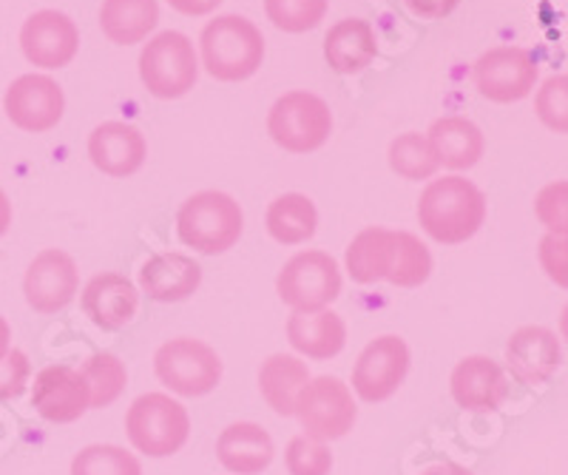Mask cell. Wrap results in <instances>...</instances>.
Here are the masks:
<instances>
[{"label":"cell","instance_id":"e575fe53","mask_svg":"<svg viewBox=\"0 0 568 475\" xmlns=\"http://www.w3.org/2000/svg\"><path fill=\"white\" fill-rule=\"evenodd\" d=\"M284 464H287V473L291 475H329V469H333V453H329V447L324 442L296 436L287 444Z\"/></svg>","mask_w":568,"mask_h":475},{"label":"cell","instance_id":"ab89813d","mask_svg":"<svg viewBox=\"0 0 568 475\" xmlns=\"http://www.w3.org/2000/svg\"><path fill=\"white\" fill-rule=\"evenodd\" d=\"M222 0H169V7L176 9L180 14L187 18H202V14H211L213 9L220 7Z\"/></svg>","mask_w":568,"mask_h":475},{"label":"cell","instance_id":"d6986e66","mask_svg":"<svg viewBox=\"0 0 568 475\" xmlns=\"http://www.w3.org/2000/svg\"><path fill=\"white\" fill-rule=\"evenodd\" d=\"M560 342L549 327H520L506 345V365L524 384H546L560 367Z\"/></svg>","mask_w":568,"mask_h":475},{"label":"cell","instance_id":"ffe728a7","mask_svg":"<svg viewBox=\"0 0 568 475\" xmlns=\"http://www.w3.org/2000/svg\"><path fill=\"white\" fill-rule=\"evenodd\" d=\"M276 447L265 427L253 422H236L216 438V458L233 475H258L271 467Z\"/></svg>","mask_w":568,"mask_h":475},{"label":"cell","instance_id":"cb8c5ba5","mask_svg":"<svg viewBox=\"0 0 568 475\" xmlns=\"http://www.w3.org/2000/svg\"><path fill=\"white\" fill-rule=\"evenodd\" d=\"M429 145H433L438 163L453 171H466L480 163L486 140L480 129L466 118H440L429 129Z\"/></svg>","mask_w":568,"mask_h":475},{"label":"cell","instance_id":"f546056e","mask_svg":"<svg viewBox=\"0 0 568 475\" xmlns=\"http://www.w3.org/2000/svg\"><path fill=\"white\" fill-rule=\"evenodd\" d=\"M389 169L404 180H429L440 169V163L429 140L415 134V131H407L389 145Z\"/></svg>","mask_w":568,"mask_h":475},{"label":"cell","instance_id":"7bdbcfd3","mask_svg":"<svg viewBox=\"0 0 568 475\" xmlns=\"http://www.w3.org/2000/svg\"><path fill=\"white\" fill-rule=\"evenodd\" d=\"M12 351V331H9V322L0 316V358Z\"/></svg>","mask_w":568,"mask_h":475},{"label":"cell","instance_id":"9a60e30c","mask_svg":"<svg viewBox=\"0 0 568 475\" xmlns=\"http://www.w3.org/2000/svg\"><path fill=\"white\" fill-rule=\"evenodd\" d=\"M34 411L52 424H71L91 411L89 387L80 371L69 365H49L34 376L32 384Z\"/></svg>","mask_w":568,"mask_h":475},{"label":"cell","instance_id":"52a82bcc","mask_svg":"<svg viewBox=\"0 0 568 475\" xmlns=\"http://www.w3.org/2000/svg\"><path fill=\"white\" fill-rule=\"evenodd\" d=\"M329 131H333L329 105L311 92L284 94L267 114V134L278 149L291 154H311L322 149Z\"/></svg>","mask_w":568,"mask_h":475},{"label":"cell","instance_id":"4316f807","mask_svg":"<svg viewBox=\"0 0 568 475\" xmlns=\"http://www.w3.org/2000/svg\"><path fill=\"white\" fill-rule=\"evenodd\" d=\"M160 23L156 0H103L100 7V29L116 47L142 43Z\"/></svg>","mask_w":568,"mask_h":475},{"label":"cell","instance_id":"2e32d148","mask_svg":"<svg viewBox=\"0 0 568 475\" xmlns=\"http://www.w3.org/2000/svg\"><path fill=\"white\" fill-rule=\"evenodd\" d=\"M449 391L458 407L469 413H495L509 396L504 367L489 356H466L455 365Z\"/></svg>","mask_w":568,"mask_h":475},{"label":"cell","instance_id":"603a6c76","mask_svg":"<svg viewBox=\"0 0 568 475\" xmlns=\"http://www.w3.org/2000/svg\"><path fill=\"white\" fill-rule=\"evenodd\" d=\"M378 54V40L373 27L362 18H347L329 29L324 38V58L338 74L364 72Z\"/></svg>","mask_w":568,"mask_h":475},{"label":"cell","instance_id":"d4e9b609","mask_svg":"<svg viewBox=\"0 0 568 475\" xmlns=\"http://www.w3.org/2000/svg\"><path fill=\"white\" fill-rule=\"evenodd\" d=\"M311 382V371L302 358L287 356V353H273L267 362L258 367V393L278 416H293L296 413V398Z\"/></svg>","mask_w":568,"mask_h":475},{"label":"cell","instance_id":"e0dca14e","mask_svg":"<svg viewBox=\"0 0 568 475\" xmlns=\"http://www.w3.org/2000/svg\"><path fill=\"white\" fill-rule=\"evenodd\" d=\"M80 305L100 331H120L136 316L140 293H136V285L129 276L105 271V274H98L83 287Z\"/></svg>","mask_w":568,"mask_h":475},{"label":"cell","instance_id":"83f0119b","mask_svg":"<svg viewBox=\"0 0 568 475\" xmlns=\"http://www.w3.org/2000/svg\"><path fill=\"white\" fill-rule=\"evenodd\" d=\"M265 225L278 245H304L316 236L318 211L311 196L282 194L271 202Z\"/></svg>","mask_w":568,"mask_h":475},{"label":"cell","instance_id":"6da1fadb","mask_svg":"<svg viewBox=\"0 0 568 475\" xmlns=\"http://www.w3.org/2000/svg\"><path fill=\"white\" fill-rule=\"evenodd\" d=\"M418 222L440 245H460L486 222L484 191L458 174L433 180L418 200Z\"/></svg>","mask_w":568,"mask_h":475},{"label":"cell","instance_id":"7c38bea8","mask_svg":"<svg viewBox=\"0 0 568 475\" xmlns=\"http://www.w3.org/2000/svg\"><path fill=\"white\" fill-rule=\"evenodd\" d=\"M80 291L78 262L71 260L60 247H45L32 260L23 280V293L32 311L58 313L74 302Z\"/></svg>","mask_w":568,"mask_h":475},{"label":"cell","instance_id":"44dd1931","mask_svg":"<svg viewBox=\"0 0 568 475\" xmlns=\"http://www.w3.org/2000/svg\"><path fill=\"white\" fill-rule=\"evenodd\" d=\"M202 285V267L187 254H156L140 267V287L154 302H182Z\"/></svg>","mask_w":568,"mask_h":475},{"label":"cell","instance_id":"ac0fdd59","mask_svg":"<svg viewBox=\"0 0 568 475\" xmlns=\"http://www.w3.org/2000/svg\"><path fill=\"white\" fill-rule=\"evenodd\" d=\"M149 154V145L142 131L131 123H111L98 125L89 138V156L94 169L109 176H131L142 169Z\"/></svg>","mask_w":568,"mask_h":475},{"label":"cell","instance_id":"74e56055","mask_svg":"<svg viewBox=\"0 0 568 475\" xmlns=\"http://www.w3.org/2000/svg\"><path fill=\"white\" fill-rule=\"evenodd\" d=\"M540 265L551 282L568 291V236H542L540 240Z\"/></svg>","mask_w":568,"mask_h":475},{"label":"cell","instance_id":"60d3db41","mask_svg":"<svg viewBox=\"0 0 568 475\" xmlns=\"http://www.w3.org/2000/svg\"><path fill=\"white\" fill-rule=\"evenodd\" d=\"M420 475H471V469L460 467V464L446 462V464H435V467H426Z\"/></svg>","mask_w":568,"mask_h":475},{"label":"cell","instance_id":"277c9868","mask_svg":"<svg viewBox=\"0 0 568 475\" xmlns=\"http://www.w3.org/2000/svg\"><path fill=\"white\" fill-rule=\"evenodd\" d=\"M125 436L142 456L169 458L185 447L191 416L169 393H145L125 413Z\"/></svg>","mask_w":568,"mask_h":475},{"label":"cell","instance_id":"1f68e13d","mask_svg":"<svg viewBox=\"0 0 568 475\" xmlns=\"http://www.w3.org/2000/svg\"><path fill=\"white\" fill-rule=\"evenodd\" d=\"M71 475H142V464L134 453L116 444H91L71 462Z\"/></svg>","mask_w":568,"mask_h":475},{"label":"cell","instance_id":"4fadbf2b","mask_svg":"<svg viewBox=\"0 0 568 475\" xmlns=\"http://www.w3.org/2000/svg\"><path fill=\"white\" fill-rule=\"evenodd\" d=\"M3 111L18 129L43 134V131H52L63 120V89L45 74H23L7 89Z\"/></svg>","mask_w":568,"mask_h":475},{"label":"cell","instance_id":"30bf717a","mask_svg":"<svg viewBox=\"0 0 568 475\" xmlns=\"http://www.w3.org/2000/svg\"><path fill=\"white\" fill-rule=\"evenodd\" d=\"M409 373V347L400 336H378L353 367V391L364 402H387Z\"/></svg>","mask_w":568,"mask_h":475},{"label":"cell","instance_id":"d590c367","mask_svg":"<svg viewBox=\"0 0 568 475\" xmlns=\"http://www.w3.org/2000/svg\"><path fill=\"white\" fill-rule=\"evenodd\" d=\"M535 214L549 234L568 236V180H557L540 189L535 196Z\"/></svg>","mask_w":568,"mask_h":475},{"label":"cell","instance_id":"5bb4252c","mask_svg":"<svg viewBox=\"0 0 568 475\" xmlns=\"http://www.w3.org/2000/svg\"><path fill=\"white\" fill-rule=\"evenodd\" d=\"M20 49L40 69H63L78 58L80 32L74 20L54 9L34 12L20 29Z\"/></svg>","mask_w":568,"mask_h":475},{"label":"cell","instance_id":"ba28073f","mask_svg":"<svg viewBox=\"0 0 568 475\" xmlns=\"http://www.w3.org/2000/svg\"><path fill=\"white\" fill-rule=\"evenodd\" d=\"M278 300L298 313L324 311L342 293V271L327 251H302L284 262L276 280Z\"/></svg>","mask_w":568,"mask_h":475},{"label":"cell","instance_id":"ee69618b","mask_svg":"<svg viewBox=\"0 0 568 475\" xmlns=\"http://www.w3.org/2000/svg\"><path fill=\"white\" fill-rule=\"evenodd\" d=\"M560 336L568 342V305L562 307V313H560Z\"/></svg>","mask_w":568,"mask_h":475},{"label":"cell","instance_id":"3957f363","mask_svg":"<svg viewBox=\"0 0 568 475\" xmlns=\"http://www.w3.org/2000/svg\"><path fill=\"white\" fill-rule=\"evenodd\" d=\"M245 231V214L240 202L225 191H200L182 202L176 214V234L182 245L200 254L216 256L231 251Z\"/></svg>","mask_w":568,"mask_h":475},{"label":"cell","instance_id":"8fae6325","mask_svg":"<svg viewBox=\"0 0 568 475\" xmlns=\"http://www.w3.org/2000/svg\"><path fill=\"white\" fill-rule=\"evenodd\" d=\"M537 83V63L526 49L497 47L475 63V85L491 103H517L529 98Z\"/></svg>","mask_w":568,"mask_h":475},{"label":"cell","instance_id":"836d02e7","mask_svg":"<svg viewBox=\"0 0 568 475\" xmlns=\"http://www.w3.org/2000/svg\"><path fill=\"white\" fill-rule=\"evenodd\" d=\"M535 111L546 129L568 134V74H555L537 89Z\"/></svg>","mask_w":568,"mask_h":475},{"label":"cell","instance_id":"b9f144b4","mask_svg":"<svg viewBox=\"0 0 568 475\" xmlns=\"http://www.w3.org/2000/svg\"><path fill=\"white\" fill-rule=\"evenodd\" d=\"M9 225H12V202H9V196L0 191V236L7 234Z\"/></svg>","mask_w":568,"mask_h":475},{"label":"cell","instance_id":"4dcf8cb0","mask_svg":"<svg viewBox=\"0 0 568 475\" xmlns=\"http://www.w3.org/2000/svg\"><path fill=\"white\" fill-rule=\"evenodd\" d=\"M433 274V254L429 247L409 231L395 234V265L389 274V285L395 287H418Z\"/></svg>","mask_w":568,"mask_h":475},{"label":"cell","instance_id":"8d00e7d4","mask_svg":"<svg viewBox=\"0 0 568 475\" xmlns=\"http://www.w3.org/2000/svg\"><path fill=\"white\" fill-rule=\"evenodd\" d=\"M29 376H32V365L23 351H9L0 358V398H18L27 391Z\"/></svg>","mask_w":568,"mask_h":475},{"label":"cell","instance_id":"5b68a950","mask_svg":"<svg viewBox=\"0 0 568 475\" xmlns=\"http://www.w3.org/2000/svg\"><path fill=\"white\" fill-rule=\"evenodd\" d=\"M154 373L176 396L200 398L222 382V358L202 338L176 336L156 351Z\"/></svg>","mask_w":568,"mask_h":475},{"label":"cell","instance_id":"d6a6232c","mask_svg":"<svg viewBox=\"0 0 568 475\" xmlns=\"http://www.w3.org/2000/svg\"><path fill=\"white\" fill-rule=\"evenodd\" d=\"M265 12L276 29L302 34L322 23L327 14V0H265Z\"/></svg>","mask_w":568,"mask_h":475},{"label":"cell","instance_id":"f35d334b","mask_svg":"<svg viewBox=\"0 0 568 475\" xmlns=\"http://www.w3.org/2000/svg\"><path fill=\"white\" fill-rule=\"evenodd\" d=\"M404 7L424 20H440L446 14H453L458 0H404Z\"/></svg>","mask_w":568,"mask_h":475},{"label":"cell","instance_id":"8992f818","mask_svg":"<svg viewBox=\"0 0 568 475\" xmlns=\"http://www.w3.org/2000/svg\"><path fill=\"white\" fill-rule=\"evenodd\" d=\"M200 78L194 43L182 32H162L140 54V80L160 100L185 98Z\"/></svg>","mask_w":568,"mask_h":475},{"label":"cell","instance_id":"f1b7e54d","mask_svg":"<svg viewBox=\"0 0 568 475\" xmlns=\"http://www.w3.org/2000/svg\"><path fill=\"white\" fill-rule=\"evenodd\" d=\"M80 376L85 378L89 387V402L94 411H103L109 404L123 396L125 384H129V371L114 353H94V356L80 367Z\"/></svg>","mask_w":568,"mask_h":475},{"label":"cell","instance_id":"484cf974","mask_svg":"<svg viewBox=\"0 0 568 475\" xmlns=\"http://www.w3.org/2000/svg\"><path fill=\"white\" fill-rule=\"evenodd\" d=\"M395 234L389 229H364L347 247V274L355 285L387 282L395 265Z\"/></svg>","mask_w":568,"mask_h":475},{"label":"cell","instance_id":"9c48e42d","mask_svg":"<svg viewBox=\"0 0 568 475\" xmlns=\"http://www.w3.org/2000/svg\"><path fill=\"white\" fill-rule=\"evenodd\" d=\"M304 436L316 442H336L353 429L358 418L353 391L336 376H318L304 384L296 398V413Z\"/></svg>","mask_w":568,"mask_h":475},{"label":"cell","instance_id":"7a4b0ae2","mask_svg":"<svg viewBox=\"0 0 568 475\" xmlns=\"http://www.w3.org/2000/svg\"><path fill=\"white\" fill-rule=\"evenodd\" d=\"M202 65L222 83L253 78L265 60V38L253 20L242 14H222L202 29Z\"/></svg>","mask_w":568,"mask_h":475},{"label":"cell","instance_id":"7402d4cb","mask_svg":"<svg viewBox=\"0 0 568 475\" xmlns=\"http://www.w3.org/2000/svg\"><path fill=\"white\" fill-rule=\"evenodd\" d=\"M287 342L293 351L302 353L307 358H333L344 351L347 345V325L338 313L333 311H313V313H298L287 320Z\"/></svg>","mask_w":568,"mask_h":475}]
</instances>
